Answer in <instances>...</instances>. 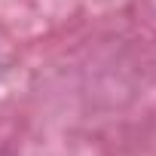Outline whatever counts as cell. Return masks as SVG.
Here are the masks:
<instances>
[]
</instances>
